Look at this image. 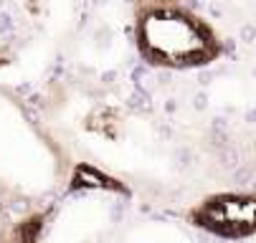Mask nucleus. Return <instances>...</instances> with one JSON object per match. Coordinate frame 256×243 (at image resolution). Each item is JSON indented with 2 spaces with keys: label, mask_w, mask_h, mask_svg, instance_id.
Returning a JSON list of instances; mask_svg holds the SVG:
<instances>
[{
  "label": "nucleus",
  "mask_w": 256,
  "mask_h": 243,
  "mask_svg": "<svg viewBox=\"0 0 256 243\" xmlns=\"http://www.w3.org/2000/svg\"><path fill=\"white\" fill-rule=\"evenodd\" d=\"M142 56L158 66H200L218 56L210 28L196 15L178 8H148L134 25Z\"/></svg>",
  "instance_id": "nucleus-1"
},
{
  "label": "nucleus",
  "mask_w": 256,
  "mask_h": 243,
  "mask_svg": "<svg viewBox=\"0 0 256 243\" xmlns=\"http://www.w3.org/2000/svg\"><path fill=\"white\" fill-rule=\"evenodd\" d=\"M152 3H170V0H152Z\"/></svg>",
  "instance_id": "nucleus-4"
},
{
  "label": "nucleus",
  "mask_w": 256,
  "mask_h": 243,
  "mask_svg": "<svg viewBox=\"0 0 256 243\" xmlns=\"http://www.w3.org/2000/svg\"><path fill=\"white\" fill-rule=\"evenodd\" d=\"M13 243H33V233L28 231V228H20L18 233H16V241Z\"/></svg>",
  "instance_id": "nucleus-3"
},
{
  "label": "nucleus",
  "mask_w": 256,
  "mask_h": 243,
  "mask_svg": "<svg viewBox=\"0 0 256 243\" xmlns=\"http://www.w3.org/2000/svg\"><path fill=\"white\" fill-rule=\"evenodd\" d=\"M196 221L216 233H251L256 231V198H216L196 213Z\"/></svg>",
  "instance_id": "nucleus-2"
}]
</instances>
